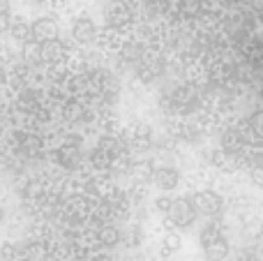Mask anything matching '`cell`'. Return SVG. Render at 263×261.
I'll use <instances>...</instances> for the list:
<instances>
[{
  "label": "cell",
  "mask_w": 263,
  "mask_h": 261,
  "mask_svg": "<svg viewBox=\"0 0 263 261\" xmlns=\"http://www.w3.org/2000/svg\"><path fill=\"white\" fill-rule=\"evenodd\" d=\"M199 213H196L194 203H192V197H180V199H173L171 203V211L166 213V220L171 222V227L176 229H190L192 225L196 222Z\"/></svg>",
  "instance_id": "1"
},
{
  "label": "cell",
  "mask_w": 263,
  "mask_h": 261,
  "mask_svg": "<svg viewBox=\"0 0 263 261\" xmlns=\"http://www.w3.org/2000/svg\"><path fill=\"white\" fill-rule=\"evenodd\" d=\"M201 245L205 250V257L213 261H222L229 254V243L222 234L217 231V227L208 225L203 231H201Z\"/></svg>",
  "instance_id": "2"
},
{
  "label": "cell",
  "mask_w": 263,
  "mask_h": 261,
  "mask_svg": "<svg viewBox=\"0 0 263 261\" xmlns=\"http://www.w3.org/2000/svg\"><path fill=\"white\" fill-rule=\"evenodd\" d=\"M192 203H194L196 213L203 217H217L219 213L224 211V199L219 197L213 190H201L192 197Z\"/></svg>",
  "instance_id": "3"
},
{
  "label": "cell",
  "mask_w": 263,
  "mask_h": 261,
  "mask_svg": "<svg viewBox=\"0 0 263 261\" xmlns=\"http://www.w3.org/2000/svg\"><path fill=\"white\" fill-rule=\"evenodd\" d=\"M30 40L37 44H46L51 40H58V23L53 18H37L30 23Z\"/></svg>",
  "instance_id": "4"
},
{
  "label": "cell",
  "mask_w": 263,
  "mask_h": 261,
  "mask_svg": "<svg viewBox=\"0 0 263 261\" xmlns=\"http://www.w3.org/2000/svg\"><path fill=\"white\" fill-rule=\"evenodd\" d=\"M153 183H155V188L162 190V192H171V190H176L178 183H180V174H178V169H173V166H159L153 174Z\"/></svg>",
  "instance_id": "5"
},
{
  "label": "cell",
  "mask_w": 263,
  "mask_h": 261,
  "mask_svg": "<svg viewBox=\"0 0 263 261\" xmlns=\"http://www.w3.org/2000/svg\"><path fill=\"white\" fill-rule=\"evenodd\" d=\"M97 37V28L95 23L88 16H79L72 26V40L79 42V44H92Z\"/></svg>",
  "instance_id": "6"
},
{
  "label": "cell",
  "mask_w": 263,
  "mask_h": 261,
  "mask_svg": "<svg viewBox=\"0 0 263 261\" xmlns=\"http://www.w3.org/2000/svg\"><path fill=\"white\" fill-rule=\"evenodd\" d=\"M40 55L44 60H49V63H55V60H60L65 55L63 42L51 40V42H46V44H40Z\"/></svg>",
  "instance_id": "7"
},
{
  "label": "cell",
  "mask_w": 263,
  "mask_h": 261,
  "mask_svg": "<svg viewBox=\"0 0 263 261\" xmlns=\"http://www.w3.org/2000/svg\"><path fill=\"white\" fill-rule=\"evenodd\" d=\"M180 248H182V240L176 231H168L162 238V257H171V254H176Z\"/></svg>",
  "instance_id": "8"
},
{
  "label": "cell",
  "mask_w": 263,
  "mask_h": 261,
  "mask_svg": "<svg viewBox=\"0 0 263 261\" xmlns=\"http://www.w3.org/2000/svg\"><path fill=\"white\" fill-rule=\"evenodd\" d=\"M120 240V231L114 229V227H104V229L100 231V243L106 245V248H111V245H118Z\"/></svg>",
  "instance_id": "9"
},
{
  "label": "cell",
  "mask_w": 263,
  "mask_h": 261,
  "mask_svg": "<svg viewBox=\"0 0 263 261\" xmlns=\"http://www.w3.org/2000/svg\"><path fill=\"white\" fill-rule=\"evenodd\" d=\"M60 162H63L65 166L79 164V148H74V146H63V148H60Z\"/></svg>",
  "instance_id": "10"
},
{
  "label": "cell",
  "mask_w": 263,
  "mask_h": 261,
  "mask_svg": "<svg viewBox=\"0 0 263 261\" xmlns=\"http://www.w3.org/2000/svg\"><path fill=\"white\" fill-rule=\"evenodd\" d=\"M171 203H173V199L168 197V194H162V197L155 199V208H157L159 213H164V215H166V213L171 211Z\"/></svg>",
  "instance_id": "11"
},
{
  "label": "cell",
  "mask_w": 263,
  "mask_h": 261,
  "mask_svg": "<svg viewBox=\"0 0 263 261\" xmlns=\"http://www.w3.org/2000/svg\"><path fill=\"white\" fill-rule=\"evenodd\" d=\"M3 217H5V211H3V208H0V220H3Z\"/></svg>",
  "instance_id": "12"
},
{
  "label": "cell",
  "mask_w": 263,
  "mask_h": 261,
  "mask_svg": "<svg viewBox=\"0 0 263 261\" xmlns=\"http://www.w3.org/2000/svg\"><path fill=\"white\" fill-rule=\"evenodd\" d=\"M37 3H44V0H37Z\"/></svg>",
  "instance_id": "13"
}]
</instances>
